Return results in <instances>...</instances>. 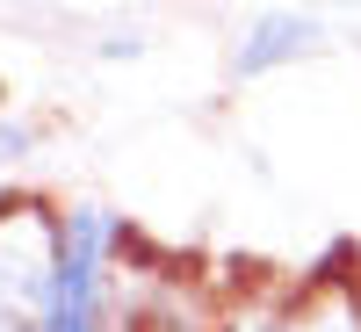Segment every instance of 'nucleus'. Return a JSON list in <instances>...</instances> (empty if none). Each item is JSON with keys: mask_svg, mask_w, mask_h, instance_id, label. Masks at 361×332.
Instances as JSON below:
<instances>
[{"mask_svg": "<svg viewBox=\"0 0 361 332\" xmlns=\"http://www.w3.org/2000/svg\"><path fill=\"white\" fill-rule=\"evenodd\" d=\"M325 51V22L304 15V8H260L246 29H238V44H231V73L238 80H267V73H282L296 66V58H318Z\"/></svg>", "mask_w": 361, "mask_h": 332, "instance_id": "obj_2", "label": "nucleus"}, {"mask_svg": "<svg viewBox=\"0 0 361 332\" xmlns=\"http://www.w3.org/2000/svg\"><path fill=\"white\" fill-rule=\"evenodd\" d=\"M217 332H289V289L282 282H253L224 304V325Z\"/></svg>", "mask_w": 361, "mask_h": 332, "instance_id": "obj_3", "label": "nucleus"}, {"mask_svg": "<svg viewBox=\"0 0 361 332\" xmlns=\"http://www.w3.org/2000/svg\"><path fill=\"white\" fill-rule=\"evenodd\" d=\"M29 145H37V130H29V123H8V116H0V159H22Z\"/></svg>", "mask_w": 361, "mask_h": 332, "instance_id": "obj_4", "label": "nucleus"}, {"mask_svg": "<svg viewBox=\"0 0 361 332\" xmlns=\"http://www.w3.org/2000/svg\"><path fill=\"white\" fill-rule=\"evenodd\" d=\"M289 332H361V253L333 246L289 289Z\"/></svg>", "mask_w": 361, "mask_h": 332, "instance_id": "obj_1", "label": "nucleus"}]
</instances>
